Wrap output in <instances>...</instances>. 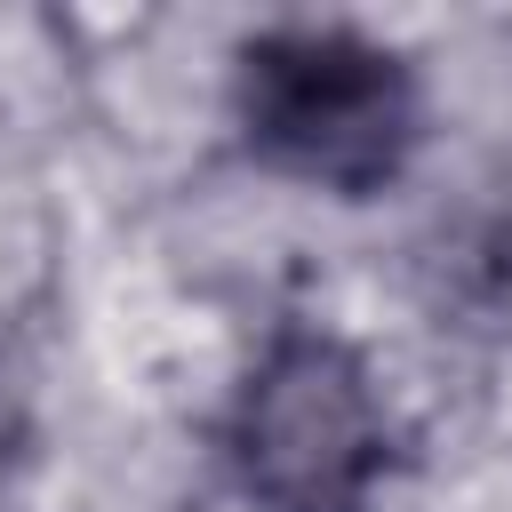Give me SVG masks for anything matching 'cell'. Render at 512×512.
Here are the masks:
<instances>
[{
    "mask_svg": "<svg viewBox=\"0 0 512 512\" xmlns=\"http://www.w3.org/2000/svg\"><path fill=\"white\" fill-rule=\"evenodd\" d=\"M424 112L416 56L368 24L280 16L232 48V136L280 184L376 200L424 152Z\"/></svg>",
    "mask_w": 512,
    "mask_h": 512,
    "instance_id": "cell-1",
    "label": "cell"
},
{
    "mask_svg": "<svg viewBox=\"0 0 512 512\" xmlns=\"http://www.w3.org/2000/svg\"><path fill=\"white\" fill-rule=\"evenodd\" d=\"M224 472L256 512H376L400 416L376 360L312 312H280L224 392Z\"/></svg>",
    "mask_w": 512,
    "mask_h": 512,
    "instance_id": "cell-2",
    "label": "cell"
}]
</instances>
